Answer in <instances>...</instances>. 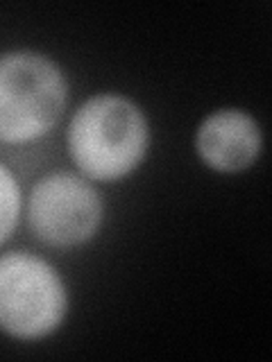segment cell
<instances>
[{
	"mask_svg": "<svg viewBox=\"0 0 272 362\" xmlns=\"http://www.w3.org/2000/svg\"><path fill=\"white\" fill-rule=\"evenodd\" d=\"M193 145L198 158L213 173L238 175L259 161L264 150V132L252 113L225 107L202 118Z\"/></svg>",
	"mask_w": 272,
	"mask_h": 362,
	"instance_id": "5",
	"label": "cell"
},
{
	"mask_svg": "<svg viewBox=\"0 0 272 362\" xmlns=\"http://www.w3.org/2000/svg\"><path fill=\"white\" fill-rule=\"evenodd\" d=\"M150 120L128 95L96 93L73 113L66 150L75 170L94 184H116L139 170L150 150Z\"/></svg>",
	"mask_w": 272,
	"mask_h": 362,
	"instance_id": "1",
	"label": "cell"
},
{
	"mask_svg": "<svg viewBox=\"0 0 272 362\" xmlns=\"http://www.w3.org/2000/svg\"><path fill=\"white\" fill-rule=\"evenodd\" d=\"M23 209L32 235L52 249L91 243L105 222V204L96 184L66 170L43 175L30 188Z\"/></svg>",
	"mask_w": 272,
	"mask_h": 362,
	"instance_id": "4",
	"label": "cell"
},
{
	"mask_svg": "<svg viewBox=\"0 0 272 362\" xmlns=\"http://www.w3.org/2000/svg\"><path fill=\"white\" fill-rule=\"evenodd\" d=\"M68 105L62 66L37 50L0 54V145H30L60 124Z\"/></svg>",
	"mask_w": 272,
	"mask_h": 362,
	"instance_id": "2",
	"label": "cell"
},
{
	"mask_svg": "<svg viewBox=\"0 0 272 362\" xmlns=\"http://www.w3.org/2000/svg\"><path fill=\"white\" fill-rule=\"evenodd\" d=\"M71 297L50 260L32 252L0 254V333L39 342L64 326Z\"/></svg>",
	"mask_w": 272,
	"mask_h": 362,
	"instance_id": "3",
	"label": "cell"
},
{
	"mask_svg": "<svg viewBox=\"0 0 272 362\" xmlns=\"http://www.w3.org/2000/svg\"><path fill=\"white\" fill-rule=\"evenodd\" d=\"M23 192L16 175L0 161V247H3L11 235L23 215Z\"/></svg>",
	"mask_w": 272,
	"mask_h": 362,
	"instance_id": "6",
	"label": "cell"
}]
</instances>
